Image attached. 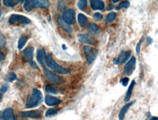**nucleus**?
<instances>
[{
  "instance_id": "1",
  "label": "nucleus",
  "mask_w": 158,
  "mask_h": 120,
  "mask_svg": "<svg viewBox=\"0 0 158 120\" xmlns=\"http://www.w3.org/2000/svg\"><path fill=\"white\" fill-rule=\"evenodd\" d=\"M43 99L42 92L37 89H34L32 95L27 96L26 107L30 109L38 107L42 103Z\"/></svg>"
},
{
  "instance_id": "2",
  "label": "nucleus",
  "mask_w": 158,
  "mask_h": 120,
  "mask_svg": "<svg viewBox=\"0 0 158 120\" xmlns=\"http://www.w3.org/2000/svg\"><path fill=\"white\" fill-rule=\"evenodd\" d=\"M45 64L50 68L56 73L61 74H67L71 73V70L69 68H65L58 64L53 59L52 55L48 54L46 55L45 58Z\"/></svg>"
},
{
  "instance_id": "3",
  "label": "nucleus",
  "mask_w": 158,
  "mask_h": 120,
  "mask_svg": "<svg viewBox=\"0 0 158 120\" xmlns=\"http://www.w3.org/2000/svg\"><path fill=\"white\" fill-rule=\"evenodd\" d=\"M84 50L88 65H90L94 62L98 54V50L89 46H85Z\"/></svg>"
},
{
  "instance_id": "4",
  "label": "nucleus",
  "mask_w": 158,
  "mask_h": 120,
  "mask_svg": "<svg viewBox=\"0 0 158 120\" xmlns=\"http://www.w3.org/2000/svg\"><path fill=\"white\" fill-rule=\"evenodd\" d=\"M31 20L25 16L14 14L10 16L9 23L10 25L20 24L23 25H27L30 24Z\"/></svg>"
},
{
  "instance_id": "5",
  "label": "nucleus",
  "mask_w": 158,
  "mask_h": 120,
  "mask_svg": "<svg viewBox=\"0 0 158 120\" xmlns=\"http://www.w3.org/2000/svg\"><path fill=\"white\" fill-rule=\"evenodd\" d=\"M62 18L67 25H73L76 22L75 12L72 9L65 10L63 13Z\"/></svg>"
},
{
  "instance_id": "6",
  "label": "nucleus",
  "mask_w": 158,
  "mask_h": 120,
  "mask_svg": "<svg viewBox=\"0 0 158 120\" xmlns=\"http://www.w3.org/2000/svg\"><path fill=\"white\" fill-rule=\"evenodd\" d=\"M136 59L133 56L124 66L123 74L125 76H131L135 69Z\"/></svg>"
},
{
  "instance_id": "7",
  "label": "nucleus",
  "mask_w": 158,
  "mask_h": 120,
  "mask_svg": "<svg viewBox=\"0 0 158 120\" xmlns=\"http://www.w3.org/2000/svg\"><path fill=\"white\" fill-rule=\"evenodd\" d=\"M43 111L41 110H36L27 111L21 112L20 116L23 118H31L34 119H39L41 118L43 115Z\"/></svg>"
},
{
  "instance_id": "8",
  "label": "nucleus",
  "mask_w": 158,
  "mask_h": 120,
  "mask_svg": "<svg viewBox=\"0 0 158 120\" xmlns=\"http://www.w3.org/2000/svg\"><path fill=\"white\" fill-rule=\"evenodd\" d=\"M131 55L130 51H122L119 54V56L113 60V63L114 65L123 64L128 61Z\"/></svg>"
},
{
  "instance_id": "9",
  "label": "nucleus",
  "mask_w": 158,
  "mask_h": 120,
  "mask_svg": "<svg viewBox=\"0 0 158 120\" xmlns=\"http://www.w3.org/2000/svg\"><path fill=\"white\" fill-rule=\"evenodd\" d=\"M44 73L47 78L53 83L60 84L63 82V79L61 77L48 69H46L44 71Z\"/></svg>"
},
{
  "instance_id": "10",
  "label": "nucleus",
  "mask_w": 158,
  "mask_h": 120,
  "mask_svg": "<svg viewBox=\"0 0 158 120\" xmlns=\"http://www.w3.org/2000/svg\"><path fill=\"white\" fill-rule=\"evenodd\" d=\"M77 38L78 41L82 43L93 44L96 40L93 37L89 34H80L77 36Z\"/></svg>"
},
{
  "instance_id": "11",
  "label": "nucleus",
  "mask_w": 158,
  "mask_h": 120,
  "mask_svg": "<svg viewBox=\"0 0 158 120\" xmlns=\"http://www.w3.org/2000/svg\"><path fill=\"white\" fill-rule=\"evenodd\" d=\"M34 48L32 47H28L23 50L22 54L24 59L29 63H31L33 61L34 56Z\"/></svg>"
},
{
  "instance_id": "12",
  "label": "nucleus",
  "mask_w": 158,
  "mask_h": 120,
  "mask_svg": "<svg viewBox=\"0 0 158 120\" xmlns=\"http://www.w3.org/2000/svg\"><path fill=\"white\" fill-rule=\"evenodd\" d=\"M62 101L58 98L50 95H47L45 98V103L49 106H54L61 103Z\"/></svg>"
},
{
  "instance_id": "13",
  "label": "nucleus",
  "mask_w": 158,
  "mask_h": 120,
  "mask_svg": "<svg viewBox=\"0 0 158 120\" xmlns=\"http://www.w3.org/2000/svg\"><path fill=\"white\" fill-rule=\"evenodd\" d=\"M91 8L94 10H103L105 7L104 2L100 0H91L89 1Z\"/></svg>"
},
{
  "instance_id": "14",
  "label": "nucleus",
  "mask_w": 158,
  "mask_h": 120,
  "mask_svg": "<svg viewBox=\"0 0 158 120\" xmlns=\"http://www.w3.org/2000/svg\"><path fill=\"white\" fill-rule=\"evenodd\" d=\"M33 7L40 8H47L49 6L50 4L48 1L47 0H34L31 1Z\"/></svg>"
},
{
  "instance_id": "15",
  "label": "nucleus",
  "mask_w": 158,
  "mask_h": 120,
  "mask_svg": "<svg viewBox=\"0 0 158 120\" xmlns=\"http://www.w3.org/2000/svg\"><path fill=\"white\" fill-rule=\"evenodd\" d=\"M135 102V101H133L127 103L126 104L124 105L122 107V109H121L120 112H119V114H118V117H119V120H123L124 119L125 116L126 114L128 109Z\"/></svg>"
},
{
  "instance_id": "16",
  "label": "nucleus",
  "mask_w": 158,
  "mask_h": 120,
  "mask_svg": "<svg viewBox=\"0 0 158 120\" xmlns=\"http://www.w3.org/2000/svg\"><path fill=\"white\" fill-rule=\"evenodd\" d=\"M3 120H16L14 115V111L11 108H8L2 112Z\"/></svg>"
},
{
  "instance_id": "17",
  "label": "nucleus",
  "mask_w": 158,
  "mask_h": 120,
  "mask_svg": "<svg viewBox=\"0 0 158 120\" xmlns=\"http://www.w3.org/2000/svg\"><path fill=\"white\" fill-rule=\"evenodd\" d=\"M46 55L47 54L44 49H40L38 50L37 52V60L43 66H45Z\"/></svg>"
},
{
  "instance_id": "18",
  "label": "nucleus",
  "mask_w": 158,
  "mask_h": 120,
  "mask_svg": "<svg viewBox=\"0 0 158 120\" xmlns=\"http://www.w3.org/2000/svg\"><path fill=\"white\" fill-rule=\"evenodd\" d=\"M77 21L80 27L82 28H85L87 25L88 19L85 15L80 13L77 15Z\"/></svg>"
},
{
  "instance_id": "19",
  "label": "nucleus",
  "mask_w": 158,
  "mask_h": 120,
  "mask_svg": "<svg viewBox=\"0 0 158 120\" xmlns=\"http://www.w3.org/2000/svg\"><path fill=\"white\" fill-rule=\"evenodd\" d=\"M57 22H58L59 26H60L63 29L64 31H66L67 33H69V34L72 33V27H71L69 25H67L66 23H65L61 18H58Z\"/></svg>"
},
{
  "instance_id": "20",
  "label": "nucleus",
  "mask_w": 158,
  "mask_h": 120,
  "mask_svg": "<svg viewBox=\"0 0 158 120\" xmlns=\"http://www.w3.org/2000/svg\"><path fill=\"white\" fill-rule=\"evenodd\" d=\"M135 84L136 83L135 80H132L130 86L128 87L127 91L125 97L124 98L125 102H127L129 101V100L131 98L132 91H133V89H134Z\"/></svg>"
},
{
  "instance_id": "21",
  "label": "nucleus",
  "mask_w": 158,
  "mask_h": 120,
  "mask_svg": "<svg viewBox=\"0 0 158 120\" xmlns=\"http://www.w3.org/2000/svg\"><path fill=\"white\" fill-rule=\"evenodd\" d=\"M88 30L90 34L92 35L98 34L99 32V29L98 26L94 23L89 24L88 28Z\"/></svg>"
},
{
  "instance_id": "22",
  "label": "nucleus",
  "mask_w": 158,
  "mask_h": 120,
  "mask_svg": "<svg viewBox=\"0 0 158 120\" xmlns=\"http://www.w3.org/2000/svg\"><path fill=\"white\" fill-rule=\"evenodd\" d=\"M21 1L17 0H4L3 1V4L8 7H13L20 2Z\"/></svg>"
},
{
  "instance_id": "23",
  "label": "nucleus",
  "mask_w": 158,
  "mask_h": 120,
  "mask_svg": "<svg viewBox=\"0 0 158 120\" xmlns=\"http://www.w3.org/2000/svg\"><path fill=\"white\" fill-rule=\"evenodd\" d=\"M129 6H130V2L129 1H124L117 6L115 9L117 11H120L123 8H128Z\"/></svg>"
},
{
  "instance_id": "24",
  "label": "nucleus",
  "mask_w": 158,
  "mask_h": 120,
  "mask_svg": "<svg viewBox=\"0 0 158 120\" xmlns=\"http://www.w3.org/2000/svg\"><path fill=\"white\" fill-rule=\"evenodd\" d=\"M27 40V38L23 36L19 38L18 44V48L19 50H22L24 47Z\"/></svg>"
},
{
  "instance_id": "25",
  "label": "nucleus",
  "mask_w": 158,
  "mask_h": 120,
  "mask_svg": "<svg viewBox=\"0 0 158 120\" xmlns=\"http://www.w3.org/2000/svg\"><path fill=\"white\" fill-rule=\"evenodd\" d=\"M116 17H117V14L116 13L114 12H111V13H109L106 17L105 21L107 23L112 22L116 18Z\"/></svg>"
},
{
  "instance_id": "26",
  "label": "nucleus",
  "mask_w": 158,
  "mask_h": 120,
  "mask_svg": "<svg viewBox=\"0 0 158 120\" xmlns=\"http://www.w3.org/2000/svg\"><path fill=\"white\" fill-rule=\"evenodd\" d=\"M58 113V110L56 108H52L49 109L46 111L45 116L46 117H52L54 116Z\"/></svg>"
},
{
  "instance_id": "27",
  "label": "nucleus",
  "mask_w": 158,
  "mask_h": 120,
  "mask_svg": "<svg viewBox=\"0 0 158 120\" xmlns=\"http://www.w3.org/2000/svg\"><path fill=\"white\" fill-rule=\"evenodd\" d=\"M45 89L46 91L50 94H57L58 93V90L51 85H48L46 86Z\"/></svg>"
},
{
  "instance_id": "28",
  "label": "nucleus",
  "mask_w": 158,
  "mask_h": 120,
  "mask_svg": "<svg viewBox=\"0 0 158 120\" xmlns=\"http://www.w3.org/2000/svg\"><path fill=\"white\" fill-rule=\"evenodd\" d=\"M87 1L86 0H80L77 2V6L81 11H84L87 6Z\"/></svg>"
},
{
  "instance_id": "29",
  "label": "nucleus",
  "mask_w": 158,
  "mask_h": 120,
  "mask_svg": "<svg viewBox=\"0 0 158 120\" xmlns=\"http://www.w3.org/2000/svg\"><path fill=\"white\" fill-rule=\"evenodd\" d=\"M17 75L15 73H9L8 75H7V77H6V80L8 82H11L12 81H14V80H16L17 79Z\"/></svg>"
},
{
  "instance_id": "30",
  "label": "nucleus",
  "mask_w": 158,
  "mask_h": 120,
  "mask_svg": "<svg viewBox=\"0 0 158 120\" xmlns=\"http://www.w3.org/2000/svg\"><path fill=\"white\" fill-rule=\"evenodd\" d=\"M33 5H32L31 1H27L25 2L24 5V8L26 11L30 12L33 10Z\"/></svg>"
},
{
  "instance_id": "31",
  "label": "nucleus",
  "mask_w": 158,
  "mask_h": 120,
  "mask_svg": "<svg viewBox=\"0 0 158 120\" xmlns=\"http://www.w3.org/2000/svg\"><path fill=\"white\" fill-rule=\"evenodd\" d=\"M6 43V38L4 35L0 32V47L4 48Z\"/></svg>"
},
{
  "instance_id": "32",
  "label": "nucleus",
  "mask_w": 158,
  "mask_h": 120,
  "mask_svg": "<svg viewBox=\"0 0 158 120\" xmlns=\"http://www.w3.org/2000/svg\"><path fill=\"white\" fill-rule=\"evenodd\" d=\"M129 78H128L126 77L124 78H122L120 79V83H122V85L123 86L126 87L128 85V82H129Z\"/></svg>"
},
{
  "instance_id": "33",
  "label": "nucleus",
  "mask_w": 158,
  "mask_h": 120,
  "mask_svg": "<svg viewBox=\"0 0 158 120\" xmlns=\"http://www.w3.org/2000/svg\"><path fill=\"white\" fill-rule=\"evenodd\" d=\"M143 42V40H140L137 44L136 46L135 47V51L136 53L137 54L139 55L140 52V47H141V44H142V42Z\"/></svg>"
},
{
  "instance_id": "34",
  "label": "nucleus",
  "mask_w": 158,
  "mask_h": 120,
  "mask_svg": "<svg viewBox=\"0 0 158 120\" xmlns=\"http://www.w3.org/2000/svg\"><path fill=\"white\" fill-rule=\"evenodd\" d=\"M66 3L64 1H60L58 4V8L60 10H64L66 7Z\"/></svg>"
},
{
  "instance_id": "35",
  "label": "nucleus",
  "mask_w": 158,
  "mask_h": 120,
  "mask_svg": "<svg viewBox=\"0 0 158 120\" xmlns=\"http://www.w3.org/2000/svg\"><path fill=\"white\" fill-rule=\"evenodd\" d=\"M93 17L95 19H97V20H100V19H102L103 15L100 13H97L94 14Z\"/></svg>"
},
{
  "instance_id": "36",
  "label": "nucleus",
  "mask_w": 158,
  "mask_h": 120,
  "mask_svg": "<svg viewBox=\"0 0 158 120\" xmlns=\"http://www.w3.org/2000/svg\"><path fill=\"white\" fill-rule=\"evenodd\" d=\"M8 89V86L7 85H3L0 89V90L2 93H5L7 92Z\"/></svg>"
},
{
  "instance_id": "37",
  "label": "nucleus",
  "mask_w": 158,
  "mask_h": 120,
  "mask_svg": "<svg viewBox=\"0 0 158 120\" xmlns=\"http://www.w3.org/2000/svg\"><path fill=\"white\" fill-rule=\"evenodd\" d=\"M146 41H147V43L148 45H151L152 44V42H153V39L152 38H151L150 37H148L146 38Z\"/></svg>"
},
{
  "instance_id": "38",
  "label": "nucleus",
  "mask_w": 158,
  "mask_h": 120,
  "mask_svg": "<svg viewBox=\"0 0 158 120\" xmlns=\"http://www.w3.org/2000/svg\"><path fill=\"white\" fill-rule=\"evenodd\" d=\"M4 59H5V56H4V54L2 52H0V62L3 61Z\"/></svg>"
},
{
  "instance_id": "39",
  "label": "nucleus",
  "mask_w": 158,
  "mask_h": 120,
  "mask_svg": "<svg viewBox=\"0 0 158 120\" xmlns=\"http://www.w3.org/2000/svg\"><path fill=\"white\" fill-rule=\"evenodd\" d=\"M150 117L149 118L150 120H158V117H155V116H152L151 115V114H149Z\"/></svg>"
},
{
  "instance_id": "40",
  "label": "nucleus",
  "mask_w": 158,
  "mask_h": 120,
  "mask_svg": "<svg viewBox=\"0 0 158 120\" xmlns=\"http://www.w3.org/2000/svg\"><path fill=\"white\" fill-rule=\"evenodd\" d=\"M114 6L112 5H110V6L108 7V11H110V10H112L113 9Z\"/></svg>"
},
{
  "instance_id": "41",
  "label": "nucleus",
  "mask_w": 158,
  "mask_h": 120,
  "mask_svg": "<svg viewBox=\"0 0 158 120\" xmlns=\"http://www.w3.org/2000/svg\"><path fill=\"white\" fill-rule=\"evenodd\" d=\"M62 48L64 50H65L67 49V47H66V45H65V44H63L62 45Z\"/></svg>"
},
{
  "instance_id": "42",
  "label": "nucleus",
  "mask_w": 158,
  "mask_h": 120,
  "mask_svg": "<svg viewBox=\"0 0 158 120\" xmlns=\"http://www.w3.org/2000/svg\"><path fill=\"white\" fill-rule=\"evenodd\" d=\"M2 113L0 111V120H2Z\"/></svg>"
},
{
  "instance_id": "43",
  "label": "nucleus",
  "mask_w": 158,
  "mask_h": 120,
  "mask_svg": "<svg viewBox=\"0 0 158 120\" xmlns=\"http://www.w3.org/2000/svg\"><path fill=\"white\" fill-rule=\"evenodd\" d=\"M120 2L119 0H116V1H115V0H113V1H112V2L113 3H116L118 2Z\"/></svg>"
},
{
  "instance_id": "44",
  "label": "nucleus",
  "mask_w": 158,
  "mask_h": 120,
  "mask_svg": "<svg viewBox=\"0 0 158 120\" xmlns=\"http://www.w3.org/2000/svg\"><path fill=\"white\" fill-rule=\"evenodd\" d=\"M2 98V95L0 94V102H1V100Z\"/></svg>"
},
{
  "instance_id": "45",
  "label": "nucleus",
  "mask_w": 158,
  "mask_h": 120,
  "mask_svg": "<svg viewBox=\"0 0 158 120\" xmlns=\"http://www.w3.org/2000/svg\"><path fill=\"white\" fill-rule=\"evenodd\" d=\"M1 13H0V17H1Z\"/></svg>"
},
{
  "instance_id": "46",
  "label": "nucleus",
  "mask_w": 158,
  "mask_h": 120,
  "mask_svg": "<svg viewBox=\"0 0 158 120\" xmlns=\"http://www.w3.org/2000/svg\"><path fill=\"white\" fill-rule=\"evenodd\" d=\"M0 6H1V3H0Z\"/></svg>"
},
{
  "instance_id": "47",
  "label": "nucleus",
  "mask_w": 158,
  "mask_h": 120,
  "mask_svg": "<svg viewBox=\"0 0 158 120\" xmlns=\"http://www.w3.org/2000/svg\"></svg>"
}]
</instances>
